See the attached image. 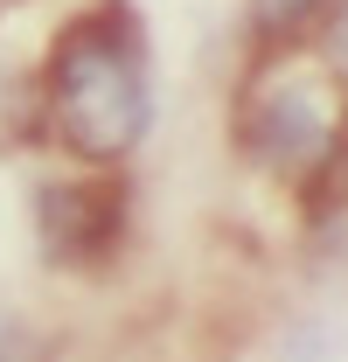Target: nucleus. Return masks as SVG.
<instances>
[{"label":"nucleus","mask_w":348,"mask_h":362,"mask_svg":"<svg viewBox=\"0 0 348 362\" xmlns=\"http://www.w3.org/2000/svg\"><path fill=\"white\" fill-rule=\"evenodd\" d=\"M49 119L70 153L119 160L146 133V63L126 7L77 14L49 49Z\"/></svg>","instance_id":"1"},{"label":"nucleus","mask_w":348,"mask_h":362,"mask_svg":"<svg viewBox=\"0 0 348 362\" xmlns=\"http://www.w3.org/2000/svg\"><path fill=\"white\" fill-rule=\"evenodd\" d=\"M119 230H126V195L119 181H56L42 188V251L56 265H105L119 251Z\"/></svg>","instance_id":"2"},{"label":"nucleus","mask_w":348,"mask_h":362,"mask_svg":"<svg viewBox=\"0 0 348 362\" xmlns=\"http://www.w3.org/2000/svg\"><path fill=\"white\" fill-rule=\"evenodd\" d=\"M327 133H335V119H327V98L313 84H286L272 105H258L251 112V139H258L265 160H313L320 146H327Z\"/></svg>","instance_id":"3"},{"label":"nucleus","mask_w":348,"mask_h":362,"mask_svg":"<svg viewBox=\"0 0 348 362\" xmlns=\"http://www.w3.org/2000/svg\"><path fill=\"white\" fill-rule=\"evenodd\" d=\"M327 56H335V70H348V0L335 7V28H327Z\"/></svg>","instance_id":"4"}]
</instances>
